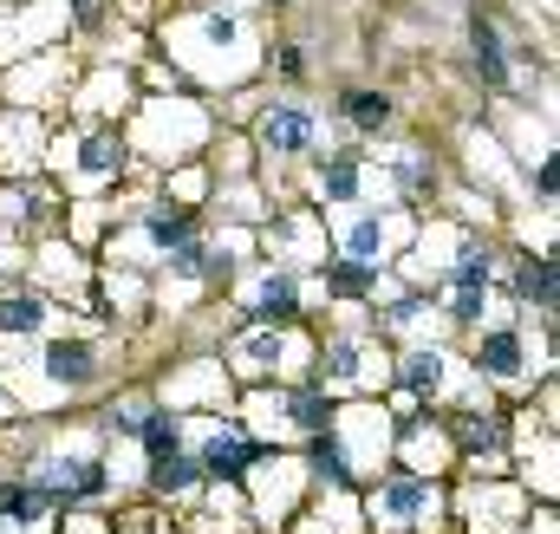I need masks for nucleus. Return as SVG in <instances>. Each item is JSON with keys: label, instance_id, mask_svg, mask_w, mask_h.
I'll list each match as a JSON object with an SVG mask.
<instances>
[{"label": "nucleus", "instance_id": "1", "mask_svg": "<svg viewBox=\"0 0 560 534\" xmlns=\"http://www.w3.org/2000/svg\"><path fill=\"white\" fill-rule=\"evenodd\" d=\"M196 463H202V476H229V483H235V476H248V469L261 463V443L242 437V430H222V437H209V450H202Z\"/></svg>", "mask_w": 560, "mask_h": 534}, {"label": "nucleus", "instance_id": "2", "mask_svg": "<svg viewBox=\"0 0 560 534\" xmlns=\"http://www.w3.org/2000/svg\"><path fill=\"white\" fill-rule=\"evenodd\" d=\"M46 379L79 392V385H92V379H98V352H92L85 339H52V346H46Z\"/></svg>", "mask_w": 560, "mask_h": 534}, {"label": "nucleus", "instance_id": "3", "mask_svg": "<svg viewBox=\"0 0 560 534\" xmlns=\"http://www.w3.org/2000/svg\"><path fill=\"white\" fill-rule=\"evenodd\" d=\"M469 46H476V72H482V85H509V53H502V26L476 7L469 13Z\"/></svg>", "mask_w": 560, "mask_h": 534}, {"label": "nucleus", "instance_id": "4", "mask_svg": "<svg viewBox=\"0 0 560 534\" xmlns=\"http://www.w3.org/2000/svg\"><path fill=\"white\" fill-rule=\"evenodd\" d=\"M261 143H268V150H306V143H313V118H306L300 105H275V112L261 118Z\"/></svg>", "mask_w": 560, "mask_h": 534}, {"label": "nucleus", "instance_id": "5", "mask_svg": "<svg viewBox=\"0 0 560 534\" xmlns=\"http://www.w3.org/2000/svg\"><path fill=\"white\" fill-rule=\"evenodd\" d=\"M39 509H46V489H39L33 476H13V483H0V522L26 529V522H39Z\"/></svg>", "mask_w": 560, "mask_h": 534}, {"label": "nucleus", "instance_id": "6", "mask_svg": "<svg viewBox=\"0 0 560 534\" xmlns=\"http://www.w3.org/2000/svg\"><path fill=\"white\" fill-rule=\"evenodd\" d=\"M476 365L489 372V379H515L522 372V339L502 326V333H482V346H476Z\"/></svg>", "mask_w": 560, "mask_h": 534}, {"label": "nucleus", "instance_id": "7", "mask_svg": "<svg viewBox=\"0 0 560 534\" xmlns=\"http://www.w3.org/2000/svg\"><path fill=\"white\" fill-rule=\"evenodd\" d=\"M202 483V463L196 456H183V450H170V456H150V489H163V496H183V489H196Z\"/></svg>", "mask_w": 560, "mask_h": 534}, {"label": "nucleus", "instance_id": "8", "mask_svg": "<svg viewBox=\"0 0 560 534\" xmlns=\"http://www.w3.org/2000/svg\"><path fill=\"white\" fill-rule=\"evenodd\" d=\"M378 509L398 515V522H418L423 509H430V483H423V476H398V483L378 496Z\"/></svg>", "mask_w": 560, "mask_h": 534}, {"label": "nucleus", "instance_id": "9", "mask_svg": "<svg viewBox=\"0 0 560 534\" xmlns=\"http://www.w3.org/2000/svg\"><path fill=\"white\" fill-rule=\"evenodd\" d=\"M293 274H268L261 280V300H255V313L248 320H261V326H275V320H293Z\"/></svg>", "mask_w": 560, "mask_h": 534}, {"label": "nucleus", "instance_id": "10", "mask_svg": "<svg viewBox=\"0 0 560 534\" xmlns=\"http://www.w3.org/2000/svg\"><path fill=\"white\" fill-rule=\"evenodd\" d=\"M319 189H326L332 202H352V196H359V156H326V163H319Z\"/></svg>", "mask_w": 560, "mask_h": 534}, {"label": "nucleus", "instance_id": "11", "mask_svg": "<svg viewBox=\"0 0 560 534\" xmlns=\"http://www.w3.org/2000/svg\"><path fill=\"white\" fill-rule=\"evenodd\" d=\"M143 235H150L156 248H183V242L196 235V216H183V209H156V216L143 222Z\"/></svg>", "mask_w": 560, "mask_h": 534}, {"label": "nucleus", "instance_id": "12", "mask_svg": "<svg viewBox=\"0 0 560 534\" xmlns=\"http://www.w3.org/2000/svg\"><path fill=\"white\" fill-rule=\"evenodd\" d=\"M39 320H46V306H39L33 293H7V300H0V333L20 339V333H39Z\"/></svg>", "mask_w": 560, "mask_h": 534}, {"label": "nucleus", "instance_id": "13", "mask_svg": "<svg viewBox=\"0 0 560 534\" xmlns=\"http://www.w3.org/2000/svg\"><path fill=\"white\" fill-rule=\"evenodd\" d=\"M313 469H319L326 483H339V489L352 483V463H346V450H339L332 430H313Z\"/></svg>", "mask_w": 560, "mask_h": 534}, {"label": "nucleus", "instance_id": "14", "mask_svg": "<svg viewBox=\"0 0 560 534\" xmlns=\"http://www.w3.org/2000/svg\"><path fill=\"white\" fill-rule=\"evenodd\" d=\"M131 437H143V450H150V456H170V450L183 443V423H176V417H163V410H150V417H138V430H131Z\"/></svg>", "mask_w": 560, "mask_h": 534}, {"label": "nucleus", "instance_id": "15", "mask_svg": "<svg viewBox=\"0 0 560 534\" xmlns=\"http://www.w3.org/2000/svg\"><path fill=\"white\" fill-rule=\"evenodd\" d=\"M346 118H352L359 131H385V125H392V98H385V92H352V98H346Z\"/></svg>", "mask_w": 560, "mask_h": 534}, {"label": "nucleus", "instance_id": "16", "mask_svg": "<svg viewBox=\"0 0 560 534\" xmlns=\"http://www.w3.org/2000/svg\"><path fill=\"white\" fill-rule=\"evenodd\" d=\"M326 287H332L339 300H365V293L378 287V274H372V267H365V262H339V267H332V274H326Z\"/></svg>", "mask_w": 560, "mask_h": 534}, {"label": "nucleus", "instance_id": "17", "mask_svg": "<svg viewBox=\"0 0 560 534\" xmlns=\"http://www.w3.org/2000/svg\"><path fill=\"white\" fill-rule=\"evenodd\" d=\"M515 293L535 300V306H555V267L548 262H522L515 267Z\"/></svg>", "mask_w": 560, "mask_h": 534}, {"label": "nucleus", "instance_id": "18", "mask_svg": "<svg viewBox=\"0 0 560 534\" xmlns=\"http://www.w3.org/2000/svg\"><path fill=\"white\" fill-rule=\"evenodd\" d=\"M287 410H293V423H300L306 437L332 423V404H326V392H313V385H306V392H293V404H287Z\"/></svg>", "mask_w": 560, "mask_h": 534}, {"label": "nucleus", "instance_id": "19", "mask_svg": "<svg viewBox=\"0 0 560 534\" xmlns=\"http://www.w3.org/2000/svg\"><path fill=\"white\" fill-rule=\"evenodd\" d=\"M378 248H385V222H378V216H359L352 235H346V255H352V262H372Z\"/></svg>", "mask_w": 560, "mask_h": 534}, {"label": "nucleus", "instance_id": "20", "mask_svg": "<svg viewBox=\"0 0 560 534\" xmlns=\"http://www.w3.org/2000/svg\"><path fill=\"white\" fill-rule=\"evenodd\" d=\"M436 379H443V359H436V352H411L405 372H398L405 392H436Z\"/></svg>", "mask_w": 560, "mask_h": 534}, {"label": "nucleus", "instance_id": "21", "mask_svg": "<svg viewBox=\"0 0 560 534\" xmlns=\"http://www.w3.org/2000/svg\"><path fill=\"white\" fill-rule=\"evenodd\" d=\"M456 443L463 450H495L502 443V423L495 417H456Z\"/></svg>", "mask_w": 560, "mask_h": 534}, {"label": "nucleus", "instance_id": "22", "mask_svg": "<svg viewBox=\"0 0 560 534\" xmlns=\"http://www.w3.org/2000/svg\"><path fill=\"white\" fill-rule=\"evenodd\" d=\"M489 274H495V262H489V255L463 248V262H456V274H450V280H456V293H482V287H489Z\"/></svg>", "mask_w": 560, "mask_h": 534}, {"label": "nucleus", "instance_id": "23", "mask_svg": "<svg viewBox=\"0 0 560 534\" xmlns=\"http://www.w3.org/2000/svg\"><path fill=\"white\" fill-rule=\"evenodd\" d=\"M319 372H326V379H352V372H359V339H332L326 359H319Z\"/></svg>", "mask_w": 560, "mask_h": 534}, {"label": "nucleus", "instance_id": "24", "mask_svg": "<svg viewBox=\"0 0 560 534\" xmlns=\"http://www.w3.org/2000/svg\"><path fill=\"white\" fill-rule=\"evenodd\" d=\"M118 156H125V150H118V137H85V170H98V176H105V170H118Z\"/></svg>", "mask_w": 560, "mask_h": 534}, {"label": "nucleus", "instance_id": "25", "mask_svg": "<svg viewBox=\"0 0 560 534\" xmlns=\"http://www.w3.org/2000/svg\"><path fill=\"white\" fill-rule=\"evenodd\" d=\"M398 183H405V196H430V183H436V176L423 170V156H405V163H398Z\"/></svg>", "mask_w": 560, "mask_h": 534}, {"label": "nucleus", "instance_id": "26", "mask_svg": "<svg viewBox=\"0 0 560 534\" xmlns=\"http://www.w3.org/2000/svg\"><path fill=\"white\" fill-rule=\"evenodd\" d=\"M202 33H209L215 46H229V39H235L242 26H235V13H209V20H202Z\"/></svg>", "mask_w": 560, "mask_h": 534}, {"label": "nucleus", "instance_id": "27", "mask_svg": "<svg viewBox=\"0 0 560 534\" xmlns=\"http://www.w3.org/2000/svg\"><path fill=\"white\" fill-rule=\"evenodd\" d=\"M456 320L476 326V320H482V293H456Z\"/></svg>", "mask_w": 560, "mask_h": 534}, {"label": "nucleus", "instance_id": "28", "mask_svg": "<svg viewBox=\"0 0 560 534\" xmlns=\"http://www.w3.org/2000/svg\"><path fill=\"white\" fill-rule=\"evenodd\" d=\"M280 72H293V79H300V72H306V53H300V46H287V53H280Z\"/></svg>", "mask_w": 560, "mask_h": 534}, {"label": "nucleus", "instance_id": "29", "mask_svg": "<svg viewBox=\"0 0 560 534\" xmlns=\"http://www.w3.org/2000/svg\"><path fill=\"white\" fill-rule=\"evenodd\" d=\"M535 196H541V202L555 196V163H541V170H535Z\"/></svg>", "mask_w": 560, "mask_h": 534}, {"label": "nucleus", "instance_id": "30", "mask_svg": "<svg viewBox=\"0 0 560 534\" xmlns=\"http://www.w3.org/2000/svg\"><path fill=\"white\" fill-rule=\"evenodd\" d=\"M72 13H79L85 26H98V0H72Z\"/></svg>", "mask_w": 560, "mask_h": 534}, {"label": "nucleus", "instance_id": "31", "mask_svg": "<svg viewBox=\"0 0 560 534\" xmlns=\"http://www.w3.org/2000/svg\"><path fill=\"white\" fill-rule=\"evenodd\" d=\"M0 529H7V522H0Z\"/></svg>", "mask_w": 560, "mask_h": 534}]
</instances>
